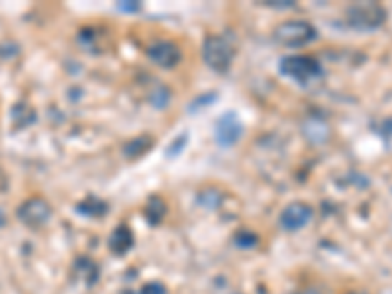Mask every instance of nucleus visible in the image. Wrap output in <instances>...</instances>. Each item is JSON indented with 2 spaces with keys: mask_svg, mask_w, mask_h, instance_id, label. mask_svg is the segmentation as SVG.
I'll use <instances>...</instances> for the list:
<instances>
[{
  "mask_svg": "<svg viewBox=\"0 0 392 294\" xmlns=\"http://www.w3.org/2000/svg\"><path fill=\"white\" fill-rule=\"evenodd\" d=\"M273 38L286 48H300L316 38V28L303 20H286L273 30Z\"/></svg>",
  "mask_w": 392,
  "mask_h": 294,
  "instance_id": "f257e3e1",
  "label": "nucleus"
},
{
  "mask_svg": "<svg viewBox=\"0 0 392 294\" xmlns=\"http://www.w3.org/2000/svg\"><path fill=\"white\" fill-rule=\"evenodd\" d=\"M281 73L300 85H308L322 77V65L308 55H288L281 61Z\"/></svg>",
  "mask_w": 392,
  "mask_h": 294,
  "instance_id": "f03ea898",
  "label": "nucleus"
},
{
  "mask_svg": "<svg viewBox=\"0 0 392 294\" xmlns=\"http://www.w3.org/2000/svg\"><path fill=\"white\" fill-rule=\"evenodd\" d=\"M236 51L232 48L228 40H224L222 36H210L206 38L205 48H202V58H205L206 65L210 67L216 73H226L232 61H234Z\"/></svg>",
  "mask_w": 392,
  "mask_h": 294,
  "instance_id": "7ed1b4c3",
  "label": "nucleus"
},
{
  "mask_svg": "<svg viewBox=\"0 0 392 294\" xmlns=\"http://www.w3.org/2000/svg\"><path fill=\"white\" fill-rule=\"evenodd\" d=\"M386 12L383 6H379L375 2H359L347 9V20L349 24L361 30H373L383 24Z\"/></svg>",
  "mask_w": 392,
  "mask_h": 294,
  "instance_id": "20e7f679",
  "label": "nucleus"
},
{
  "mask_svg": "<svg viewBox=\"0 0 392 294\" xmlns=\"http://www.w3.org/2000/svg\"><path fill=\"white\" fill-rule=\"evenodd\" d=\"M16 216L28 228H40V226H45L51 218V206L41 196H32L18 206Z\"/></svg>",
  "mask_w": 392,
  "mask_h": 294,
  "instance_id": "39448f33",
  "label": "nucleus"
},
{
  "mask_svg": "<svg viewBox=\"0 0 392 294\" xmlns=\"http://www.w3.org/2000/svg\"><path fill=\"white\" fill-rule=\"evenodd\" d=\"M314 218V210L312 206L304 205V202H293L288 205L278 216V224L281 228L286 232H298V229L306 228Z\"/></svg>",
  "mask_w": 392,
  "mask_h": 294,
  "instance_id": "423d86ee",
  "label": "nucleus"
},
{
  "mask_svg": "<svg viewBox=\"0 0 392 294\" xmlns=\"http://www.w3.org/2000/svg\"><path fill=\"white\" fill-rule=\"evenodd\" d=\"M244 134V126L239 122V118L236 114H224L216 122V130H214V136H216V141L224 147L236 146L239 138Z\"/></svg>",
  "mask_w": 392,
  "mask_h": 294,
  "instance_id": "0eeeda50",
  "label": "nucleus"
},
{
  "mask_svg": "<svg viewBox=\"0 0 392 294\" xmlns=\"http://www.w3.org/2000/svg\"><path fill=\"white\" fill-rule=\"evenodd\" d=\"M147 58L157 67L173 69L180 61V49L173 41H157L153 45H149Z\"/></svg>",
  "mask_w": 392,
  "mask_h": 294,
  "instance_id": "6e6552de",
  "label": "nucleus"
},
{
  "mask_svg": "<svg viewBox=\"0 0 392 294\" xmlns=\"http://www.w3.org/2000/svg\"><path fill=\"white\" fill-rule=\"evenodd\" d=\"M131 244H134V236H131V232L126 226H120L118 229H114V234L110 237V249L116 255L126 254L131 247Z\"/></svg>",
  "mask_w": 392,
  "mask_h": 294,
  "instance_id": "1a4fd4ad",
  "label": "nucleus"
},
{
  "mask_svg": "<svg viewBox=\"0 0 392 294\" xmlns=\"http://www.w3.org/2000/svg\"><path fill=\"white\" fill-rule=\"evenodd\" d=\"M149 147H151V139L146 138V136L143 138H136L124 146V156L130 157V159H136V157L143 156Z\"/></svg>",
  "mask_w": 392,
  "mask_h": 294,
  "instance_id": "9d476101",
  "label": "nucleus"
},
{
  "mask_svg": "<svg viewBox=\"0 0 392 294\" xmlns=\"http://www.w3.org/2000/svg\"><path fill=\"white\" fill-rule=\"evenodd\" d=\"M165 216V202L161 198H151L149 205H147V218L153 222V224H159L161 218Z\"/></svg>",
  "mask_w": 392,
  "mask_h": 294,
  "instance_id": "9b49d317",
  "label": "nucleus"
},
{
  "mask_svg": "<svg viewBox=\"0 0 392 294\" xmlns=\"http://www.w3.org/2000/svg\"><path fill=\"white\" fill-rule=\"evenodd\" d=\"M139 294H167V290H165V286L161 283H147Z\"/></svg>",
  "mask_w": 392,
  "mask_h": 294,
  "instance_id": "f8f14e48",
  "label": "nucleus"
},
{
  "mask_svg": "<svg viewBox=\"0 0 392 294\" xmlns=\"http://www.w3.org/2000/svg\"><path fill=\"white\" fill-rule=\"evenodd\" d=\"M236 244L239 245V247H254V245L257 244V237H255L254 234H239V236L236 237Z\"/></svg>",
  "mask_w": 392,
  "mask_h": 294,
  "instance_id": "ddd939ff",
  "label": "nucleus"
},
{
  "mask_svg": "<svg viewBox=\"0 0 392 294\" xmlns=\"http://www.w3.org/2000/svg\"><path fill=\"white\" fill-rule=\"evenodd\" d=\"M294 294H322V293H318L316 288H306V290H300V293H294Z\"/></svg>",
  "mask_w": 392,
  "mask_h": 294,
  "instance_id": "4468645a",
  "label": "nucleus"
},
{
  "mask_svg": "<svg viewBox=\"0 0 392 294\" xmlns=\"http://www.w3.org/2000/svg\"><path fill=\"white\" fill-rule=\"evenodd\" d=\"M349 294H353V293H349Z\"/></svg>",
  "mask_w": 392,
  "mask_h": 294,
  "instance_id": "2eb2a0df",
  "label": "nucleus"
}]
</instances>
